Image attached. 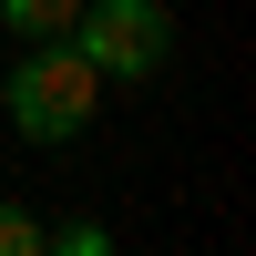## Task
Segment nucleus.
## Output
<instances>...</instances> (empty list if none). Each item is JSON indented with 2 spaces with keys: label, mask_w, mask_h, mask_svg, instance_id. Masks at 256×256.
<instances>
[{
  "label": "nucleus",
  "mask_w": 256,
  "mask_h": 256,
  "mask_svg": "<svg viewBox=\"0 0 256 256\" xmlns=\"http://www.w3.org/2000/svg\"><path fill=\"white\" fill-rule=\"evenodd\" d=\"M0 102H10V123H20L31 144H72L82 123L102 113V72L82 62L72 31H62V41H20L10 82H0Z\"/></svg>",
  "instance_id": "nucleus-1"
},
{
  "label": "nucleus",
  "mask_w": 256,
  "mask_h": 256,
  "mask_svg": "<svg viewBox=\"0 0 256 256\" xmlns=\"http://www.w3.org/2000/svg\"><path fill=\"white\" fill-rule=\"evenodd\" d=\"M72 41H82V62H92L102 82H144L174 52V10H164V0H82Z\"/></svg>",
  "instance_id": "nucleus-2"
},
{
  "label": "nucleus",
  "mask_w": 256,
  "mask_h": 256,
  "mask_svg": "<svg viewBox=\"0 0 256 256\" xmlns=\"http://www.w3.org/2000/svg\"><path fill=\"white\" fill-rule=\"evenodd\" d=\"M72 10H82V0H0V31H20V41H62V31H72Z\"/></svg>",
  "instance_id": "nucleus-3"
},
{
  "label": "nucleus",
  "mask_w": 256,
  "mask_h": 256,
  "mask_svg": "<svg viewBox=\"0 0 256 256\" xmlns=\"http://www.w3.org/2000/svg\"><path fill=\"white\" fill-rule=\"evenodd\" d=\"M41 246H62V256H102V246H113V226H102V216H72V226H41Z\"/></svg>",
  "instance_id": "nucleus-4"
},
{
  "label": "nucleus",
  "mask_w": 256,
  "mask_h": 256,
  "mask_svg": "<svg viewBox=\"0 0 256 256\" xmlns=\"http://www.w3.org/2000/svg\"><path fill=\"white\" fill-rule=\"evenodd\" d=\"M0 256H41V216L31 205H0Z\"/></svg>",
  "instance_id": "nucleus-5"
}]
</instances>
